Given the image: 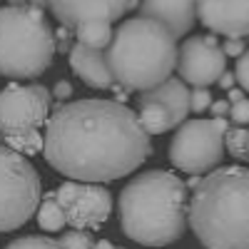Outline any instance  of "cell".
Instances as JSON below:
<instances>
[{"instance_id": "cell-1", "label": "cell", "mask_w": 249, "mask_h": 249, "mask_svg": "<svg viewBox=\"0 0 249 249\" xmlns=\"http://www.w3.org/2000/svg\"><path fill=\"white\" fill-rule=\"evenodd\" d=\"M45 162L72 182L102 184L132 175L152 155L135 110L117 100L60 102L43 135Z\"/></svg>"}, {"instance_id": "cell-2", "label": "cell", "mask_w": 249, "mask_h": 249, "mask_svg": "<svg viewBox=\"0 0 249 249\" xmlns=\"http://www.w3.org/2000/svg\"><path fill=\"white\" fill-rule=\"evenodd\" d=\"M120 224L132 242L167 247L187 230V184L167 170H147L120 192Z\"/></svg>"}, {"instance_id": "cell-3", "label": "cell", "mask_w": 249, "mask_h": 249, "mask_svg": "<svg viewBox=\"0 0 249 249\" xmlns=\"http://www.w3.org/2000/svg\"><path fill=\"white\" fill-rule=\"evenodd\" d=\"M187 224L204 249H249V167H217L199 179Z\"/></svg>"}, {"instance_id": "cell-4", "label": "cell", "mask_w": 249, "mask_h": 249, "mask_svg": "<svg viewBox=\"0 0 249 249\" xmlns=\"http://www.w3.org/2000/svg\"><path fill=\"white\" fill-rule=\"evenodd\" d=\"M177 37L142 15L124 20L105 50L117 88L127 92H147L167 82L177 70Z\"/></svg>"}, {"instance_id": "cell-5", "label": "cell", "mask_w": 249, "mask_h": 249, "mask_svg": "<svg viewBox=\"0 0 249 249\" xmlns=\"http://www.w3.org/2000/svg\"><path fill=\"white\" fill-rule=\"evenodd\" d=\"M55 50V33L43 10L33 5L0 8V75L35 80L53 65Z\"/></svg>"}, {"instance_id": "cell-6", "label": "cell", "mask_w": 249, "mask_h": 249, "mask_svg": "<svg viewBox=\"0 0 249 249\" xmlns=\"http://www.w3.org/2000/svg\"><path fill=\"white\" fill-rule=\"evenodd\" d=\"M43 182L33 164L0 144V232L20 230L40 207Z\"/></svg>"}, {"instance_id": "cell-7", "label": "cell", "mask_w": 249, "mask_h": 249, "mask_svg": "<svg viewBox=\"0 0 249 249\" xmlns=\"http://www.w3.org/2000/svg\"><path fill=\"white\" fill-rule=\"evenodd\" d=\"M230 122L224 117L187 120L170 142V162L187 175H210L224 160V135Z\"/></svg>"}, {"instance_id": "cell-8", "label": "cell", "mask_w": 249, "mask_h": 249, "mask_svg": "<svg viewBox=\"0 0 249 249\" xmlns=\"http://www.w3.org/2000/svg\"><path fill=\"white\" fill-rule=\"evenodd\" d=\"M53 95L45 85H5L0 90V140H15L48 124Z\"/></svg>"}, {"instance_id": "cell-9", "label": "cell", "mask_w": 249, "mask_h": 249, "mask_svg": "<svg viewBox=\"0 0 249 249\" xmlns=\"http://www.w3.org/2000/svg\"><path fill=\"white\" fill-rule=\"evenodd\" d=\"M190 115V88L179 77L140 92V124L147 135H164L187 120Z\"/></svg>"}, {"instance_id": "cell-10", "label": "cell", "mask_w": 249, "mask_h": 249, "mask_svg": "<svg viewBox=\"0 0 249 249\" xmlns=\"http://www.w3.org/2000/svg\"><path fill=\"white\" fill-rule=\"evenodd\" d=\"M65 222L72 230H95L105 224L112 214V195L102 184H88V182H62L53 192Z\"/></svg>"}, {"instance_id": "cell-11", "label": "cell", "mask_w": 249, "mask_h": 249, "mask_svg": "<svg viewBox=\"0 0 249 249\" xmlns=\"http://www.w3.org/2000/svg\"><path fill=\"white\" fill-rule=\"evenodd\" d=\"M177 70L184 85L210 88L227 70V55L214 35H192L179 45Z\"/></svg>"}, {"instance_id": "cell-12", "label": "cell", "mask_w": 249, "mask_h": 249, "mask_svg": "<svg viewBox=\"0 0 249 249\" xmlns=\"http://www.w3.org/2000/svg\"><path fill=\"white\" fill-rule=\"evenodd\" d=\"M50 13L62 28L75 30L82 23H115L127 13V0H48Z\"/></svg>"}, {"instance_id": "cell-13", "label": "cell", "mask_w": 249, "mask_h": 249, "mask_svg": "<svg viewBox=\"0 0 249 249\" xmlns=\"http://www.w3.org/2000/svg\"><path fill=\"white\" fill-rule=\"evenodd\" d=\"M197 18L207 30L224 35L227 40L249 35V0H199Z\"/></svg>"}, {"instance_id": "cell-14", "label": "cell", "mask_w": 249, "mask_h": 249, "mask_svg": "<svg viewBox=\"0 0 249 249\" xmlns=\"http://www.w3.org/2000/svg\"><path fill=\"white\" fill-rule=\"evenodd\" d=\"M197 3L199 0H142L140 15L157 20L175 37H179L192 30L197 20Z\"/></svg>"}, {"instance_id": "cell-15", "label": "cell", "mask_w": 249, "mask_h": 249, "mask_svg": "<svg viewBox=\"0 0 249 249\" xmlns=\"http://www.w3.org/2000/svg\"><path fill=\"white\" fill-rule=\"evenodd\" d=\"M70 68L88 88H95V90H112V88H117V82H115V77L110 72V65H107L105 50H90L85 45L75 43L70 48Z\"/></svg>"}, {"instance_id": "cell-16", "label": "cell", "mask_w": 249, "mask_h": 249, "mask_svg": "<svg viewBox=\"0 0 249 249\" xmlns=\"http://www.w3.org/2000/svg\"><path fill=\"white\" fill-rule=\"evenodd\" d=\"M75 37H77V45H85L90 50H107L112 37H115V30L110 23H82L75 28Z\"/></svg>"}, {"instance_id": "cell-17", "label": "cell", "mask_w": 249, "mask_h": 249, "mask_svg": "<svg viewBox=\"0 0 249 249\" xmlns=\"http://www.w3.org/2000/svg\"><path fill=\"white\" fill-rule=\"evenodd\" d=\"M37 224L43 227L45 232H60L62 227H65V214H62L60 204L55 199V195H48L43 202L37 207Z\"/></svg>"}, {"instance_id": "cell-18", "label": "cell", "mask_w": 249, "mask_h": 249, "mask_svg": "<svg viewBox=\"0 0 249 249\" xmlns=\"http://www.w3.org/2000/svg\"><path fill=\"white\" fill-rule=\"evenodd\" d=\"M224 150L237 160H247V130L244 127H230L227 130Z\"/></svg>"}, {"instance_id": "cell-19", "label": "cell", "mask_w": 249, "mask_h": 249, "mask_svg": "<svg viewBox=\"0 0 249 249\" xmlns=\"http://www.w3.org/2000/svg\"><path fill=\"white\" fill-rule=\"evenodd\" d=\"M5 147L20 152V155H37L40 150H43V135L40 132H33V135H25V137H15V140H5L3 142Z\"/></svg>"}, {"instance_id": "cell-20", "label": "cell", "mask_w": 249, "mask_h": 249, "mask_svg": "<svg viewBox=\"0 0 249 249\" xmlns=\"http://www.w3.org/2000/svg\"><path fill=\"white\" fill-rule=\"evenodd\" d=\"M57 244L62 249H92L95 247V239L85 230H68V232L60 234Z\"/></svg>"}, {"instance_id": "cell-21", "label": "cell", "mask_w": 249, "mask_h": 249, "mask_svg": "<svg viewBox=\"0 0 249 249\" xmlns=\"http://www.w3.org/2000/svg\"><path fill=\"white\" fill-rule=\"evenodd\" d=\"M3 249H62V247L50 237H20L5 244Z\"/></svg>"}, {"instance_id": "cell-22", "label": "cell", "mask_w": 249, "mask_h": 249, "mask_svg": "<svg viewBox=\"0 0 249 249\" xmlns=\"http://www.w3.org/2000/svg\"><path fill=\"white\" fill-rule=\"evenodd\" d=\"M212 102H214V97H212V92L207 90V88H195V90H190V112L202 115L204 110H210Z\"/></svg>"}, {"instance_id": "cell-23", "label": "cell", "mask_w": 249, "mask_h": 249, "mask_svg": "<svg viewBox=\"0 0 249 249\" xmlns=\"http://www.w3.org/2000/svg\"><path fill=\"white\" fill-rule=\"evenodd\" d=\"M234 77L242 85V90L249 92V48L242 53V57H237V70H234Z\"/></svg>"}, {"instance_id": "cell-24", "label": "cell", "mask_w": 249, "mask_h": 249, "mask_svg": "<svg viewBox=\"0 0 249 249\" xmlns=\"http://www.w3.org/2000/svg\"><path fill=\"white\" fill-rule=\"evenodd\" d=\"M230 117H232V122L234 124H249V100L244 97V100H239V102H234V105L230 107Z\"/></svg>"}, {"instance_id": "cell-25", "label": "cell", "mask_w": 249, "mask_h": 249, "mask_svg": "<svg viewBox=\"0 0 249 249\" xmlns=\"http://www.w3.org/2000/svg\"><path fill=\"white\" fill-rule=\"evenodd\" d=\"M57 102H68L70 97H72V85L68 80H57L55 85H53V92H50Z\"/></svg>"}, {"instance_id": "cell-26", "label": "cell", "mask_w": 249, "mask_h": 249, "mask_svg": "<svg viewBox=\"0 0 249 249\" xmlns=\"http://www.w3.org/2000/svg\"><path fill=\"white\" fill-rule=\"evenodd\" d=\"M244 50H247V48H244L242 40H227V43L222 45V53H224L227 57H242Z\"/></svg>"}, {"instance_id": "cell-27", "label": "cell", "mask_w": 249, "mask_h": 249, "mask_svg": "<svg viewBox=\"0 0 249 249\" xmlns=\"http://www.w3.org/2000/svg\"><path fill=\"white\" fill-rule=\"evenodd\" d=\"M230 102L227 100H214L212 105H210V112H212V117H224V115H230Z\"/></svg>"}, {"instance_id": "cell-28", "label": "cell", "mask_w": 249, "mask_h": 249, "mask_svg": "<svg viewBox=\"0 0 249 249\" xmlns=\"http://www.w3.org/2000/svg\"><path fill=\"white\" fill-rule=\"evenodd\" d=\"M217 82H219V88H224V90H232V88L237 85V77H234V72L224 70V72H222V77H219Z\"/></svg>"}, {"instance_id": "cell-29", "label": "cell", "mask_w": 249, "mask_h": 249, "mask_svg": "<svg viewBox=\"0 0 249 249\" xmlns=\"http://www.w3.org/2000/svg\"><path fill=\"white\" fill-rule=\"evenodd\" d=\"M239 100H244L242 88H232V90H230V97H227V102H230V105H234V102H239Z\"/></svg>"}, {"instance_id": "cell-30", "label": "cell", "mask_w": 249, "mask_h": 249, "mask_svg": "<svg viewBox=\"0 0 249 249\" xmlns=\"http://www.w3.org/2000/svg\"><path fill=\"white\" fill-rule=\"evenodd\" d=\"M92 249H115V244L112 242H107V239H100V242H95V247Z\"/></svg>"}, {"instance_id": "cell-31", "label": "cell", "mask_w": 249, "mask_h": 249, "mask_svg": "<svg viewBox=\"0 0 249 249\" xmlns=\"http://www.w3.org/2000/svg\"><path fill=\"white\" fill-rule=\"evenodd\" d=\"M8 5H13V8H23V5H30V0H8Z\"/></svg>"}, {"instance_id": "cell-32", "label": "cell", "mask_w": 249, "mask_h": 249, "mask_svg": "<svg viewBox=\"0 0 249 249\" xmlns=\"http://www.w3.org/2000/svg\"><path fill=\"white\" fill-rule=\"evenodd\" d=\"M30 5H33V8H37V10H43V8L48 5V0H30Z\"/></svg>"}, {"instance_id": "cell-33", "label": "cell", "mask_w": 249, "mask_h": 249, "mask_svg": "<svg viewBox=\"0 0 249 249\" xmlns=\"http://www.w3.org/2000/svg\"><path fill=\"white\" fill-rule=\"evenodd\" d=\"M142 5V0H127V10H137Z\"/></svg>"}, {"instance_id": "cell-34", "label": "cell", "mask_w": 249, "mask_h": 249, "mask_svg": "<svg viewBox=\"0 0 249 249\" xmlns=\"http://www.w3.org/2000/svg\"><path fill=\"white\" fill-rule=\"evenodd\" d=\"M247 162H249V130H247Z\"/></svg>"}, {"instance_id": "cell-35", "label": "cell", "mask_w": 249, "mask_h": 249, "mask_svg": "<svg viewBox=\"0 0 249 249\" xmlns=\"http://www.w3.org/2000/svg\"><path fill=\"white\" fill-rule=\"evenodd\" d=\"M115 249H122V247H115Z\"/></svg>"}]
</instances>
